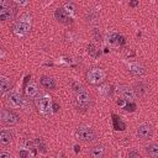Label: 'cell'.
Here are the masks:
<instances>
[{"label":"cell","instance_id":"cell-1","mask_svg":"<svg viewBox=\"0 0 158 158\" xmlns=\"http://www.w3.org/2000/svg\"><path fill=\"white\" fill-rule=\"evenodd\" d=\"M93 104L91 96L89 93H86L85 90H80L77 93L75 99H74V105L77 107V110L79 111H86L88 109H90Z\"/></svg>","mask_w":158,"mask_h":158},{"label":"cell","instance_id":"cell-2","mask_svg":"<svg viewBox=\"0 0 158 158\" xmlns=\"http://www.w3.org/2000/svg\"><path fill=\"white\" fill-rule=\"evenodd\" d=\"M16 15V7L10 0H0V21H10Z\"/></svg>","mask_w":158,"mask_h":158},{"label":"cell","instance_id":"cell-3","mask_svg":"<svg viewBox=\"0 0 158 158\" xmlns=\"http://www.w3.org/2000/svg\"><path fill=\"white\" fill-rule=\"evenodd\" d=\"M15 35L22 37V36H26L30 30H31V16L28 15H23L19 21H16L14 23V27H12Z\"/></svg>","mask_w":158,"mask_h":158},{"label":"cell","instance_id":"cell-4","mask_svg":"<svg viewBox=\"0 0 158 158\" xmlns=\"http://www.w3.org/2000/svg\"><path fill=\"white\" fill-rule=\"evenodd\" d=\"M37 110L41 115L44 117H48L52 115V99L48 95H43L37 99Z\"/></svg>","mask_w":158,"mask_h":158},{"label":"cell","instance_id":"cell-5","mask_svg":"<svg viewBox=\"0 0 158 158\" xmlns=\"http://www.w3.org/2000/svg\"><path fill=\"white\" fill-rule=\"evenodd\" d=\"M78 139L85 142V143H89V142H93L94 139H96V133L95 131L90 127V126H79L77 128V132H75Z\"/></svg>","mask_w":158,"mask_h":158},{"label":"cell","instance_id":"cell-6","mask_svg":"<svg viewBox=\"0 0 158 158\" xmlns=\"http://www.w3.org/2000/svg\"><path fill=\"white\" fill-rule=\"evenodd\" d=\"M0 122L4 123L5 126H16L20 122V118L19 115L12 110L2 109L0 110Z\"/></svg>","mask_w":158,"mask_h":158},{"label":"cell","instance_id":"cell-7","mask_svg":"<svg viewBox=\"0 0 158 158\" xmlns=\"http://www.w3.org/2000/svg\"><path fill=\"white\" fill-rule=\"evenodd\" d=\"M86 80L90 83V84H93V85H99V84H101L104 80H105V78H106V73H105V70H102L101 68H93V69H90L88 73H86Z\"/></svg>","mask_w":158,"mask_h":158},{"label":"cell","instance_id":"cell-8","mask_svg":"<svg viewBox=\"0 0 158 158\" xmlns=\"http://www.w3.org/2000/svg\"><path fill=\"white\" fill-rule=\"evenodd\" d=\"M137 136L142 139V141H147L151 139L153 136V128L151 125L148 123H142L137 127Z\"/></svg>","mask_w":158,"mask_h":158},{"label":"cell","instance_id":"cell-9","mask_svg":"<svg viewBox=\"0 0 158 158\" xmlns=\"http://www.w3.org/2000/svg\"><path fill=\"white\" fill-rule=\"evenodd\" d=\"M54 17H56V20L59 21L60 23H64V25H72V23H73L72 16H70L68 12H65V10H64L63 7L56 9V11H54Z\"/></svg>","mask_w":158,"mask_h":158},{"label":"cell","instance_id":"cell-10","mask_svg":"<svg viewBox=\"0 0 158 158\" xmlns=\"http://www.w3.org/2000/svg\"><path fill=\"white\" fill-rule=\"evenodd\" d=\"M118 93L123 98L125 101H133L135 98H136V94H135L133 89L130 88L128 85H120L118 86Z\"/></svg>","mask_w":158,"mask_h":158},{"label":"cell","instance_id":"cell-11","mask_svg":"<svg viewBox=\"0 0 158 158\" xmlns=\"http://www.w3.org/2000/svg\"><path fill=\"white\" fill-rule=\"evenodd\" d=\"M7 104L10 105V107L12 109H17L22 105V98L17 91H10V94L7 95Z\"/></svg>","mask_w":158,"mask_h":158},{"label":"cell","instance_id":"cell-12","mask_svg":"<svg viewBox=\"0 0 158 158\" xmlns=\"http://www.w3.org/2000/svg\"><path fill=\"white\" fill-rule=\"evenodd\" d=\"M127 68H128V72L132 75H135V77H141V75H143L146 73L144 67L141 65V64H138V63H130Z\"/></svg>","mask_w":158,"mask_h":158},{"label":"cell","instance_id":"cell-13","mask_svg":"<svg viewBox=\"0 0 158 158\" xmlns=\"http://www.w3.org/2000/svg\"><path fill=\"white\" fill-rule=\"evenodd\" d=\"M14 135L10 130H0V144L1 146H7L12 142Z\"/></svg>","mask_w":158,"mask_h":158},{"label":"cell","instance_id":"cell-14","mask_svg":"<svg viewBox=\"0 0 158 158\" xmlns=\"http://www.w3.org/2000/svg\"><path fill=\"white\" fill-rule=\"evenodd\" d=\"M40 84L44 89H47V90H54L56 89V81H54V79L51 78V77H47V75H43V77L40 78Z\"/></svg>","mask_w":158,"mask_h":158},{"label":"cell","instance_id":"cell-15","mask_svg":"<svg viewBox=\"0 0 158 158\" xmlns=\"http://www.w3.org/2000/svg\"><path fill=\"white\" fill-rule=\"evenodd\" d=\"M25 94H26V96L30 98V99L37 98V96H38V88H37V85H36L35 83H31V84L26 85V86H25Z\"/></svg>","mask_w":158,"mask_h":158},{"label":"cell","instance_id":"cell-16","mask_svg":"<svg viewBox=\"0 0 158 158\" xmlns=\"http://www.w3.org/2000/svg\"><path fill=\"white\" fill-rule=\"evenodd\" d=\"M11 88V81L6 77H0V96L5 95L6 93L10 91Z\"/></svg>","mask_w":158,"mask_h":158},{"label":"cell","instance_id":"cell-17","mask_svg":"<svg viewBox=\"0 0 158 158\" xmlns=\"http://www.w3.org/2000/svg\"><path fill=\"white\" fill-rule=\"evenodd\" d=\"M133 91H135V94H136V95H138V96L143 98V96L148 93V88H147V85H146L144 83L138 81V83H136V84H135V89H133Z\"/></svg>","mask_w":158,"mask_h":158},{"label":"cell","instance_id":"cell-18","mask_svg":"<svg viewBox=\"0 0 158 158\" xmlns=\"http://www.w3.org/2000/svg\"><path fill=\"white\" fill-rule=\"evenodd\" d=\"M89 154H90V157H93V158H101V157L105 154V148H104L102 146H100V144L94 146V147L90 148Z\"/></svg>","mask_w":158,"mask_h":158},{"label":"cell","instance_id":"cell-19","mask_svg":"<svg viewBox=\"0 0 158 158\" xmlns=\"http://www.w3.org/2000/svg\"><path fill=\"white\" fill-rule=\"evenodd\" d=\"M111 117H112V125H114V128H115L116 131H123V130L126 128V125H125V122L121 120L120 116L112 114Z\"/></svg>","mask_w":158,"mask_h":158},{"label":"cell","instance_id":"cell-20","mask_svg":"<svg viewBox=\"0 0 158 158\" xmlns=\"http://www.w3.org/2000/svg\"><path fill=\"white\" fill-rule=\"evenodd\" d=\"M146 152L151 158H158V144L151 143L146 147Z\"/></svg>","mask_w":158,"mask_h":158},{"label":"cell","instance_id":"cell-21","mask_svg":"<svg viewBox=\"0 0 158 158\" xmlns=\"http://www.w3.org/2000/svg\"><path fill=\"white\" fill-rule=\"evenodd\" d=\"M88 53H89L90 56H93V57H99L101 52L96 48V46H95L94 43H90V44L88 46Z\"/></svg>","mask_w":158,"mask_h":158},{"label":"cell","instance_id":"cell-22","mask_svg":"<svg viewBox=\"0 0 158 158\" xmlns=\"http://www.w3.org/2000/svg\"><path fill=\"white\" fill-rule=\"evenodd\" d=\"M63 9H64L65 12H68L70 16L75 14V5H74L73 2H65L64 6H63Z\"/></svg>","mask_w":158,"mask_h":158},{"label":"cell","instance_id":"cell-23","mask_svg":"<svg viewBox=\"0 0 158 158\" xmlns=\"http://www.w3.org/2000/svg\"><path fill=\"white\" fill-rule=\"evenodd\" d=\"M105 96H111L112 95V93H114V86L112 85H105V86H102V89L100 90Z\"/></svg>","mask_w":158,"mask_h":158},{"label":"cell","instance_id":"cell-24","mask_svg":"<svg viewBox=\"0 0 158 158\" xmlns=\"http://www.w3.org/2000/svg\"><path fill=\"white\" fill-rule=\"evenodd\" d=\"M35 144H36V148H38L42 153H46V146H44L42 138H36L35 139Z\"/></svg>","mask_w":158,"mask_h":158},{"label":"cell","instance_id":"cell-25","mask_svg":"<svg viewBox=\"0 0 158 158\" xmlns=\"http://www.w3.org/2000/svg\"><path fill=\"white\" fill-rule=\"evenodd\" d=\"M25 148H26L27 151H32V153L36 154V146H35V142L26 139V141H25Z\"/></svg>","mask_w":158,"mask_h":158},{"label":"cell","instance_id":"cell-26","mask_svg":"<svg viewBox=\"0 0 158 158\" xmlns=\"http://www.w3.org/2000/svg\"><path fill=\"white\" fill-rule=\"evenodd\" d=\"M123 110L128 111V112H133L136 110V104L133 101H127V104L123 105Z\"/></svg>","mask_w":158,"mask_h":158},{"label":"cell","instance_id":"cell-27","mask_svg":"<svg viewBox=\"0 0 158 158\" xmlns=\"http://www.w3.org/2000/svg\"><path fill=\"white\" fill-rule=\"evenodd\" d=\"M70 85H72V89L75 91V93H78V91H80V90H84L83 89V86L79 84V83H75V81H72L70 83Z\"/></svg>","mask_w":158,"mask_h":158},{"label":"cell","instance_id":"cell-28","mask_svg":"<svg viewBox=\"0 0 158 158\" xmlns=\"http://www.w3.org/2000/svg\"><path fill=\"white\" fill-rule=\"evenodd\" d=\"M125 37L123 36H121V35H117V38H116V42L115 43H117V44H120V46H123L125 44Z\"/></svg>","mask_w":158,"mask_h":158},{"label":"cell","instance_id":"cell-29","mask_svg":"<svg viewBox=\"0 0 158 158\" xmlns=\"http://www.w3.org/2000/svg\"><path fill=\"white\" fill-rule=\"evenodd\" d=\"M127 156H128L130 158H132V157H136V158H139V153H138L137 151H130V152L127 153Z\"/></svg>","mask_w":158,"mask_h":158},{"label":"cell","instance_id":"cell-30","mask_svg":"<svg viewBox=\"0 0 158 158\" xmlns=\"http://www.w3.org/2000/svg\"><path fill=\"white\" fill-rule=\"evenodd\" d=\"M52 111H53V112H58V111H59V105H58V102L52 101Z\"/></svg>","mask_w":158,"mask_h":158},{"label":"cell","instance_id":"cell-31","mask_svg":"<svg viewBox=\"0 0 158 158\" xmlns=\"http://www.w3.org/2000/svg\"><path fill=\"white\" fill-rule=\"evenodd\" d=\"M11 154L9 152H0V158H10Z\"/></svg>","mask_w":158,"mask_h":158},{"label":"cell","instance_id":"cell-32","mask_svg":"<svg viewBox=\"0 0 158 158\" xmlns=\"http://www.w3.org/2000/svg\"><path fill=\"white\" fill-rule=\"evenodd\" d=\"M137 5H138V0H131L130 1V6L131 7H136Z\"/></svg>","mask_w":158,"mask_h":158},{"label":"cell","instance_id":"cell-33","mask_svg":"<svg viewBox=\"0 0 158 158\" xmlns=\"http://www.w3.org/2000/svg\"><path fill=\"white\" fill-rule=\"evenodd\" d=\"M30 79H31V75H30V74L25 77V80H23V88L27 85V83H28V80H30Z\"/></svg>","mask_w":158,"mask_h":158},{"label":"cell","instance_id":"cell-34","mask_svg":"<svg viewBox=\"0 0 158 158\" xmlns=\"http://www.w3.org/2000/svg\"><path fill=\"white\" fill-rule=\"evenodd\" d=\"M27 156H28V151H20V157L25 158V157H27Z\"/></svg>","mask_w":158,"mask_h":158},{"label":"cell","instance_id":"cell-35","mask_svg":"<svg viewBox=\"0 0 158 158\" xmlns=\"http://www.w3.org/2000/svg\"><path fill=\"white\" fill-rule=\"evenodd\" d=\"M12 1H16V2H19L20 5H26V4H27V0H12Z\"/></svg>","mask_w":158,"mask_h":158},{"label":"cell","instance_id":"cell-36","mask_svg":"<svg viewBox=\"0 0 158 158\" xmlns=\"http://www.w3.org/2000/svg\"><path fill=\"white\" fill-rule=\"evenodd\" d=\"M79 151H80V147H79L78 144H75V146H74V152H75V153H78Z\"/></svg>","mask_w":158,"mask_h":158},{"label":"cell","instance_id":"cell-37","mask_svg":"<svg viewBox=\"0 0 158 158\" xmlns=\"http://www.w3.org/2000/svg\"><path fill=\"white\" fill-rule=\"evenodd\" d=\"M117 104H118V105H122V106H123V100H122V99H121V100H117Z\"/></svg>","mask_w":158,"mask_h":158},{"label":"cell","instance_id":"cell-38","mask_svg":"<svg viewBox=\"0 0 158 158\" xmlns=\"http://www.w3.org/2000/svg\"><path fill=\"white\" fill-rule=\"evenodd\" d=\"M0 53H1V49H0Z\"/></svg>","mask_w":158,"mask_h":158}]
</instances>
